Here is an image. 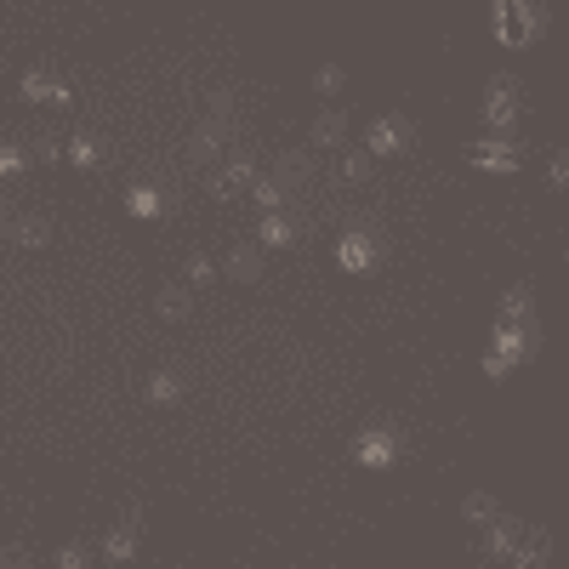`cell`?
I'll use <instances>...</instances> for the list:
<instances>
[{"label": "cell", "mask_w": 569, "mask_h": 569, "mask_svg": "<svg viewBox=\"0 0 569 569\" xmlns=\"http://www.w3.org/2000/svg\"><path fill=\"white\" fill-rule=\"evenodd\" d=\"M376 257H382V250H376V240L365 234V228H348V234L336 240V262H342L348 273H370Z\"/></svg>", "instance_id": "obj_6"}, {"label": "cell", "mask_w": 569, "mask_h": 569, "mask_svg": "<svg viewBox=\"0 0 569 569\" xmlns=\"http://www.w3.org/2000/svg\"><path fill=\"white\" fill-rule=\"evenodd\" d=\"M541 348V330L530 325V319H518V325H507L501 319L495 325V342H490V353H484V376H507L513 365H524L530 353Z\"/></svg>", "instance_id": "obj_1"}, {"label": "cell", "mask_w": 569, "mask_h": 569, "mask_svg": "<svg viewBox=\"0 0 569 569\" xmlns=\"http://www.w3.org/2000/svg\"><path fill=\"white\" fill-rule=\"evenodd\" d=\"M24 165H29V154L17 149V142H0V177H17Z\"/></svg>", "instance_id": "obj_24"}, {"label": "cell", "mask_w": 569, "mask_h": 569, "mask_svg": "<svg viewBox=\"0 0 569 569\" xmlns=\"http://www.w3.org/2000/svg\"><path fill=\"white\" fill-rule=\"evenodd\" d=\"M461 513H467V524H478V530H484V524L495 518V501L490 495H467V507H461Z\"/></svg>", "instance_id": "obj_23"}, {"label": "cell", "mask_w": 569, "mask_h": 569, "mask_svg": "<svg viewBox=\"0 0 569 569\" xmlns=\"http://www.w3.org/2000/svg\"><path fill=\"white\" fill-rule=\"evenodd\" d=\"M69 160L80 165V172H92V165L103 160V149H97V142H92V137H74V142H69Z\"/></svg>", "instance_id": "obj_22"}, {"label": "cell", "mask_w": 569, "mask_h": 569, "mask_svg": "<svg viewBox=\"0 0 569 569\" xmlns=\"http://www.w3.org/2000/svg\"><path fill=\"white\" fill-rule=\"evenodd\" d=\"M0 234H12L17 245H29V250H40L52 240V228L40 222V217H17V211H0Z\"/></svg>", "instance_id": "obj_9"}, {"label": "cell", "mask_w": 569, "mask_h": 569, "mask_svg": "<svg viewBox=\"0 0 569 569\" xmlns=\"http://www.w3.org/2000/svg\"><path fill=\"white\" fill-rule=\"evenodd\" d=\"M297 234L302 228L285 217V211H262V245H273V250H285V245H297Z\"/></svg>", "instance_id": "obj_10"}, {"label": "cell", "mask_w": 569, "mask_h": 569, "mask_svg": "<svg viewBox=\"0 0 569 569\" xmlns=\"http://www.w3.org/2000/svg\"><path fill=\"white\" fill-rule=\"evenodd\" d=\"M513 125H518V86H513V74H495L490 92H484V132L513 137Z\"/></svg>", "instance_id": "obj_3"}, {"label": "cell", "mask_w": 569, "mask_h": 569, "mask_svg": "<svg viewBox=\"0 0 569 569\" xmlns=\"http://www.w3.org/2000/svg\"><path fill=\"white\" fill-rule=\"evenodd\" d=\"M211 268H217L211 257H188V280H194V285H205V280H211Z\"/></svg>", "instance_id": "obj_27"}, {"label": "cell", "mask_w": 569, "mask_h": 569, "mask_svg": "<svg viewBox=\"0 0 569 569\" xmlns=\"http://www.w3.org/2000/svg\"><path fill=\"white\" fill-rule=\"evenodd\" d=\"M149 398H154V405H177V398H182V382H177L172 370H154V376H149Z\"/></svg>", "instance_id": "obj_17"}, {"label": "cell", "mask_w": 569, "mask_h": 569, "mask_svg": "<svg viewBox=\"0 0 569 569\" xmlns=\"http://www.w3.org/2000/svg\"><path fill=\"white\" fill-rule=\"evenodd\" d=\"M313 142H319V149H342V142H348V114L325 109L319 120H313Z\"/></svg>", "instance_id": "obj_11"}, {"label": "cell", "mask_w": 569, "mask_h": 569, "mask_svg": "<svg viewBox=\"0 0 569 569\" xmlns=\"http://www.w3.org/2000/svg\"><path fill=\"white\" fill-rule=\"evenodd\" d=\"M501 319H507V325L530 319V285H518V290H507V297H501Z\"/></svg>", "instance_id": "obj_18"}, {"label": "cell", "mask_w": 569, "mask_h": 569, "mask_svg": "<svg viewBox=\"0 0 569 569\" xmlns=\"http://www.w3.org/2000/svg\"><path fill=\"white\" fill-rule=\"evenodd\" d=\"M370 160H376L370 149H348V154H342V177H348V182H365V177H370Z\"/></svg>", "instance_id": "obj_20"}, {"label": "cell", "mask_w": 569, "mask_h": 569, "mask_svg": "<svg viewBox=\"0 0 569 569\" xmlns=\"http://www.w3.org/2000/svg\"><path fill=\"white\" fill-rule=\"evenodd\" d=\"M490 12L501 46H530L535 34H546V6H535V0H490Z\"/></svg>", "instance_id": "obj_2"}, {"label": "cell", "mask_w": 569, "mask_h": 569, "mask_svg": "<svg viewBox=\"0 0 569 569\" xmlns=\"http://www.w3.org/2000/svg\"><path fill=\"white\" fill-rule=\"evenodd\" d=\"M467 160L478 165V172H495V177H513L518 172V165H524V154H518V142L513 137H478L473 142V149H467Z\"/></svg>", "instance_id": "obj_4"}, {"label": "cell", "mask_w": 569, "mask_h": 569, "mask_svg": "<svg viewBox=\"0 0 569 569\" xmlns=\"http://www.w3.org/2000/svg\"><path fill=\"white\" fill-rule=\"evenodd\" d=\"M160 211H165L160 188H132V217H160Z\"/></svg>", "instance_id": "obj_19"}, {"label": "cell", "mask_w": 569, "mask_h": 569, "mask_svg": "<svg viewBox=\"0 0 569 569\" xmlns=\"http://www.w3.org/2000/svg\"><path fill=\"white\" fill-rule=\"evenodd\" d=\"M132 553H137V518H125V524H114V530H109V541H103V558L125 564Z\"/></svg>", "instance_id": "obj_12"}, {"label": "cell", "mask_w": 569, "mask_h": 569, "mask_svg": "<svg viewBox=\"0 0 569 569\" xmlns=\"http://www.w3.org/2000/svg\"><path fill=\"white\" fill-rule=\"evenodd\" d=\"M353 461H365V467H393L398 461V433L393 427H365L353 438Z\"/></svg>", "instance_id": "obj_5"}, {"label": "cell", "mask_w": 569, "mask_h": 569, "mask_svg": "<svg viewBox=\"0 0 569 569\" xmlns=\"http://www.w3.org/2000/svg\"><path fill=\"white\" fill-rule=\"evenodd\" d=\"M86 564H92V553H86L80 541H69V546L57 553V569H86Z\"/></svg>", "instance_id": "obj_25"}, {"label": "cell", "mask_w": 569, "mask_h": 569, "mask_svg": "<svg viewBox=\"0 0 569 569\" xmlns=\"http://www.w3.org/2000/svg\"><path fill=\"white\" fill-rule=\"evenodd\" d=\"M250 182H257V165H250V160L240 154V160H228L222 172L211 177V194H217V200H234V194H245Z\"/></svg>", "instance_id": "obj_8"}, {"label": "cell", "mask_w": 569, "mask_h": 569, "mask_svg": "<svg viewBox=\"0 0 569 569\" xmlns=\"http://www.w3.org/2000/svg\"><path fill=\"white\" fill-rule=\"evenodd\" d=\"M546 182H553V188H564V182H569V154H564V149H558L553 160H546Z\"/></svg>", "instance_id": "obj_26"}, {"label": "cell", "mask_w": 569, "mask_h": 569, "mask_svg": "<svg viewBox=\"0 0 569 569\" xmlns=\"http://www.w3.org/2000/svg\"><path fill=\"white\" fill-rule=\"evenodd\" d=\"M348 86V74L342 69H336V63H325V69L319 74H313V92H319V97H336V92H342Z\"/></svg>", "instance_id": "obj_21"}, {"label": "cell", "mask_w": 569, "mask_h": 569, "mask_svg": "<svg viewBox=\"0 0 569 569\" xmlns=\"http://www.w3.org/2000/svg\"><path fill=\"white\" fill-rule=\"evenodd\" d=\"M250 200H257L262 211H280L285 205V182L280 177H257V182H250Z\"/></svg>", "instance_id": "obj_16"}, {"label": "cell", "mask_w": 569, "mask_h": 569, "mask_svg": "<svg viewBox=\"0 0 569 569\" xmlns=\"http://www.w3.org/2000/svg\"><path fill=\"white\" fill-rule=\"evenodd\" d=\"M228 273H234L240 285H250V280H262V250L257 245H240L234 257H228Z\"/></svg>", "instance_id": "obj_14"}, {"label": "cell", "mask_w": 569, "mask_h": 569, "mask_svg": "<svg viewBox=\"0 0 569 569\" xmlns=\"http://www.w3.org/2000/svg\"><path fill=\"white\" fill-rule=\"evenodd\" d=\"M365 149H370V154H405V149H410V120L382 114V120L365 132Z\"/></svg>", "instance_id": "obj_7"}, {"label": "cell", "mask_w": 569, "mask_h": 569, "mask_svg": "<svg viewBox=\"0 0 569 569\" xmlns=\"http://www.w3.org/2000/svg\"><path fill=\"white\" fill-rule=\"evenodd\" d=\"M160 313H165V319H188V313H194V297H188L182 285H165L160 290Z\"/></svg>", "instance_id": "obj_15"}, {"label": "cell", "mask_w": 569, "mask_h": 569, "mask_svg": "<svg viewBox=\"0 0 569 569\" xmlns=\"http://www.w3.org/2000/svg\"><path fill=\"white\" fill-rule=\"evenodd\" d=\"M24 97H29V103H69L74 92L63 86L57 74H29V80H24Z\"/></svg>", "instance_id": "obj_13"}]
</instances>
